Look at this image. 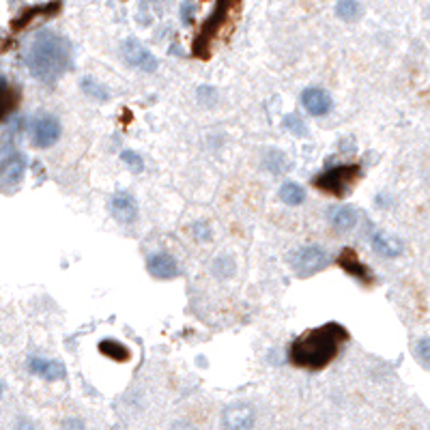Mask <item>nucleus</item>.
Instances as JSON below:
<instances>
[{"mask_svg": "<svg viewBox=\"0 0 430 430\" xmlns=\"http://www.w3.org/2000/svg\"><path fill=\"white\" fill-rule=\"evenodd\" d=\"M26 67L35 80L54 86L71 67V43L67 37L41 30L26 50Z\"/></svg>", "mask_w": 430, "mask_h": 430, "instance_id": "1", "label": "nucleus"}, {"mask_svg": "<svg viewBox=\"0 0 430 430\" xmlns=\"http://www.w3.org/2000/svg\"><path fill=\"white\" fill-rule=\"evenodd\" d=\"M349 338L347 330L338 322H327L314 330H308L303 336L291 342L289 347V359L297 368H310V370H320L330 366L338 351L340 344Z\"/></svg>", "mask_w": 430, "mask_h": 430, "instance_id": "2", "label": "nucleus"}, {"mask_svg": "<svg viewBox=\"0 0 430 430\" xmlns=\"http://www.w3.org/2000/svg\"><path fill=\"white\" fill-rule=\"evenodd\" d=\"M239 16H241V0H218L211 16L202 24L196 41H194V47H192L194 57L209 59L213 43L218 39H224L226 35H231Z\"/></svg>", "mask_w": 430, "mask_h": 430, "instance_id": "3", "label": "nucleus"}, {"mask_svg": "<svg viewBox=\"0 0 430 430\" xmlns=\"http://www.w3.org/2000/svg\"><path fill=\"white\" fill-rule=\"evenodd\" d=\"M359 177H361V166L359 164H338V166L322 170L314 179V187H318L320 192H327V194H334V196L342 198L353 190V185L357 183Z\"/></svg>", "mask_w": 430, "mask_h": 430, "instance_id": "4", "label": "nucleus"}, {"mask_svg": "<svg viewBox=\"0 0 430 430\" xmlns=\"http://www.w3.org/2000/svg\"><path fill=\"white\" fill-rule=\"evenodd\" d=\"M24 173H26V157L7 136L3 140V146H0V175H3L0 179H3V187L13 190L22 181Z\"/></svg>", "mask_w": 430, "mask_h": 430, "instance_id": "5", "label": "nucleus"}, {"mask_svg": "<svg viewBox=\"0 0 430 430\" xmlns=\"http://www.w3.org/2000/svg\"><path fill=\"white\" fill-rule=\"evenodd\" d=\"M330 265V254L318 245H303L291 254V267L299 278H310Z\"/></svg>", "mask_w": 430, "mask_h": 430, "instance_id": "6", "label": "nucleus"}, {"mask_svg": "<svg viewBox=\"0 0 430 430\" xmlns=\"http://www.w3.org/2000/svg\"><path fill=\"white\" fill-rule=\"evenodd\" d=\"M30 129H33V144L39 149H50L52 144H57L63 132L59 117H54L50 112H37Z\"/></svg>", "mask_w": 430, "mask_h": 430, "instance_id": "7", "label": "nucleus"}, {"mask_svg": "<svg viewBox=\"0 0 430 430\" xmlns=\"http://www.w3.org/2000/svg\"><path fill=\"white\" fill-rule=\"evenodd\" d=\"M121 54L125 63L134 69H140L144 74H153L157 69V59L151 54V50L134 37H127L121 43Z\"/></svg>", "mask_w": 430, "mask_h": 430, "instance_id": "8", "label": "nucleus"}, {"mask_svg": "<svg viewBox=\"0 0 430 430\" xmlns=\"http://www.w3.org/2000/svg\"><path fill=\"white\" fill-rule=\"evenodd\" d=\"M146 272L157 280H173L181 274V269L175 256L166 252H155L146 256Z\"/></svg>", "mask_w": 430, "mask_h": 430, "instance_id": "9", "label": "nucleus"}, {"mask_svg": "<svg viewBox=\"0 0 430 430\" xmlns=\"http://www.w3.org/2000/svg\"><path fill=\"white\" fill-rule=\"evenodd\" d=\"M63 3L61 0H54V3H47V5H39V7H30L26 11H22L13 22H11V33H20L24 28H28L33 22H39V20H47L52 16H57L61 11Z\"/></svg>", "mask_w": 430, "mask_h": 430, "instance_id": "10", "label": "nucleus"}, {"mask_svg": "<svg viewBox=\"0 0 430 430\" xmlns=\"http://www.w3.org/2000/svg\"><path fill=\"white\" fill-rule=\"evenodd\" d=\"M110 211L121 224H134L138 220V202L129 192H117L110 200Z\"/></svg>", "mask_w": 430, "mask_h": 430, "instance_id": "11", "label": "nucleus"}, {"mask_svg": "<svg viewBox=\"0 0 430 430\" xmlns=\"http://www.w3.org/2000/svg\"><path fill=\"white\" fill-rule=\"evenodd\" d=\"M301 105L312 117H325L332 110V97L327 91H322L318 86H308L301 93Z\"/></svg>", "mask_w": 430, "mask_h": 430, "instance_id": "12", "label": "nucleus"}, {"mask_svg": "<svg viewBox=\"0 0 430 430\" xmlns=\"http://www.w3.org/2000/svg\"><path fill=\"white\" fill-rule=\"evenodd\" d=\"M28 370L35 376H41L45 381H61L67 376V368L59 359H45V357H28Z\"/></svg>", "mask_w": 430, "mask_h": 430, "instance_id": "13", "label": "nucleus"}, {"mask_svg": "<svg viewBox=\"0 0 430 430\" xmlns=\"http://www.w3.org/2000/svg\"><path fill=\"white\" fill-rule=\"evenodd\" d=\"M336 262L344 269V272H347L351 278H355L357 282H361V284H372V274H370V269L359 260V256L355 254V250H351V248L342 250Z\"/></svg>", "mask_w": 430, "mask_h": 430, "instance_id": "14", "label": "nucleus"}, {"mask_svg": "<svg viewBox=\"0 0 430 430\" xmlns=\"http://www.w3.org/2000/svg\"><path fill=\"white\" fill-rule=\"evenodd\" d=\"M254 424V409L250 405H231L222 413V426L226 428H250Z\"/></svg>", "mask_w": 430, "mask_h": 430, "instance_id": "15", "label": "nucleus"}, {"mask_svg": "<svg viewBox=\"0 0 430 430\" xmlns=\"http://www.w3.org/2000/svg\"><path fill=\"white\" fill-rule=\"evenodd\" d=\"M372 248L376 254H381L383 258H396L402 254V241L385 231H374L372 233Z\"/></svg>", "mask_w": 430, "mask_h": 430, "instance_id": "16", "label": "nucleus"}, {"mask_svg": "<svg viewBox=\"0 0 430 430\" xmlns=\"http://www.w3.org/2000/svg\"><path fill=\"white\" fill-rule=\"evenodd\" d=\"M262 168L267 173H272V175H284L286 168H289V161L284 157L282 151H267L265 157H262Z\"/></svg>", "mask_w": 430, "mask_h": 430, "instance_id": "17", "label": "nucleus"}, {"mask_svg": "<svg viewBox=\"0 0 430 430\" xmlns=\"http://www.w3.org/2000/svg\"><path fill=\"white\" fill-rule=\"evenodd\" d=\"M332 224L338 231H351L357 224V211L353 207H338V209H334Z\"/></svg>", "mask_w": 430, "mask_h": 430, "instance_id": "18", "label": "nucleus"}, {"mask_svg": "<svg viewBox=\"0 0 430 430\" xmlns=\"http://www.w3.org/2000/svg\"><path fill=\"white\" fill-rule=\"evenodd\" d=\"M99 351H101V355L110 357L115 361H129V357H132L129 349L123 342H119V340H103V342H99Z\"/></svg>", "mask_w": 430, "mask_h": 430, "instance_id": "19", "label": "nucleus"}, {"mask_svg": "<svg viewBox=\"0 0 430 430\" xmlns=\"http://www.w3.org/2000/svg\"><path fill=\"white\" fill-rule=\"evenodd\" d=\"M280 200H282L284 204H289V207H299V204H303V200H306V190H303L299 183L289 181V183H284V185L280 187Z\"/></svg>", "mask_w": 430, "mask_h": 430, "instance_id": "20", "label": "nucleus"}, {"mask_svg": "<svg viewBox=\"0 0 430 430\" xmlns=\"http://www.w3.org/2000/svg\"><path fill=\"white\" fill-rule=\"evenodd\" d=\"M80 88H82L84 95H88V97L95 99V101H108V99H110V93L105 91V86L99 84V82H97L95 78H91V76H86V78L80 80Z\"/></svg>", "mask_w": 430, "mask_h": 430, "instance_id": "21", "label": "nucleus"}, {"mask_svg": "<svg viewBox=\"0 0 430 430\" xmlns=\"http://www.w3.org/2000/svg\"><path fill=\"white\" fill-rule=\"evenodd\" d=\"M361 13V7H359V0H338L336 5V16L344 22H353L357 20Z\"/></svg>", "mask_w": 430, "mask_h": 430, "instance_id": "22", "label": "nucleus"}, {"mask_svg": "<svg viewBox=\"0 0 430 430\" xmlns=\"http://www.w3.org/2000/svg\"><path fill=\"white\" fill-rule=\"evenodd\" d=\"M121 161L129 168L132 175H140V173H144V159H142L136 151H132V149L121 151Z\"/></svg>", "mask_w": 430, "mask_h": 430, "instance_id": "23", "label": "nucleus"}, {"mask_svg": "<svg viewBox=\"0 0 430 430\" xmlns=\"http://www.w3.org/2000/svg\"><path fill=\"white\" fill-rule=\"evenodd\" d=\"M3 93H5V119H9V115L13 112V108L18 105L20 101V93H16V88L9 84L7 76H3Z\"/></svg>", "mask_w": 430, "mask_h": 430, "instance_id": "24", "label": "nucleus"}, {"mask_svg": "<svg viewBox=\"0 0 430 430\" xmlns=\"http://www.w3.org/2000/svg\"><path fill=\"white\" fill-rule=\"evenodd\" d=\"M284 127H286L293 136H299V138L308 136V127H306V123H303L297 115H286V117H284Z\"/></svg>", "mask_w": 430, "mask_h": 430, "instance_id": "25", "label": "nucleus"}, {"mask_svg": "<svg viewBox=\"0 0 430 430\" xmlns=\"http://www.w3.org/2000/svg\"><path fill=\"white\" fill-rule=\"evenodd\" d=\"M213 272H215V276H220V278H231V276L235 274V265H233L231 258H224V256H222V258L215 260Z\"/></svg>", "mask_w": 430, "mask_h": 430, "instance_id": "26", "label": "nucleus"}, {"mask_svg": "<svg viewBox=\"0 0 430 430\" xmlns=\"http://www.w3.org/2000/svg\"><path fill=\"white\" fill-rule=\"evenodd\" d=\"M192 235H194V239L200 241V243H207V241L213 237L211 226H209L207 222H194V224H192Z\"/></svg>", "mask_w": 430, "mask_h": 430, "instance_id": "27", "label": "nucleus"}, {"mask_svg": "<svg viewBox=\"0 0 430 430\" xmlns=\"http://www.w3.org/2000/svg\"><path fill=\"white\" fill-rule=\"evenodd\" d=\"M198 101L207 103V105H213L215 101H218V91H215L213 86H200L198 88Z\"/></svg>", "mask_w": 430, "mask_h": 430, "instance_id": "28", "label": "nucleus"}, {"mask_svg": "<svg viewBox=\"0 0 430 430\" xmlns=\"http://www.w3.org/2000/svg\"><path fill=\"white\" fill-rule=\"evenodd\" d=\"M415 353H417V357H419L426 366H430V338H422V340H417V344H415Z\"/></svg>", "mask_w": 430, "mask_h": 430, "instance_id": "29", "label": "nucleus"}, {"mask_svg": "<svg viewBox=\"0 0 430 430\" xmlns=\"http://www.w3.org/2000/svg\"><path fill=\"white\" fill-rule=\"evenodd\" d=\"M192 20H194V3H192V0H183V3H181V24L190 26Z\"/></svg>", "mask_w": 430, "mask_h": 430, "instance_id": "30", "label": "nucleus"}]
</instances>
